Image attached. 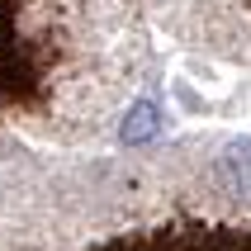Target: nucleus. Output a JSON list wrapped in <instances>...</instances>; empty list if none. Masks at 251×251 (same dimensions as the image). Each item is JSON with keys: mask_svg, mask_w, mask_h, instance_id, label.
Here are the masks:
<instances>
[{"mask_svg": "<svg viewBox=\"0 0 251 251\" xmlns=\"http://www.w3.org/2000/svg\"><path fill=\"white\" fill-rule=\"evenodd\" d=\"M133 48L128 0H0V156L100 138Z\"/></svg>", "mask_w": 251, "mask_h": 251, "instance_id": "1", "label": "nucleus"}, {"mask_svg": "<svg viewBox=\"0 0 251 251\" xmlns=\"http://www.w3.org/2000/svg\"><path fill=\"white\" fill-rule=\"evenodd\" d=\"M180 38L213 48L218 57L251 62V0H142Z\"/></svg>", "mask_w": 251, "mask_h": 251, "instance_id": "2", "label": "nucleus"}, {"mask_svg": "<svg viewBox=\"0 0 251 251\" xmlns=\"http://www.w3.org/2000/svg\"><path fill=\"white\" fill-rule=\"evenodd\" d=\"M156 133V109L152 104H133V114H128V124H124V138L128 142H147Z\"/></svg>", "mask_w": 251, "mask_h": 251, "instance_id": "3", "label": "nucleus"}]
</instances>
